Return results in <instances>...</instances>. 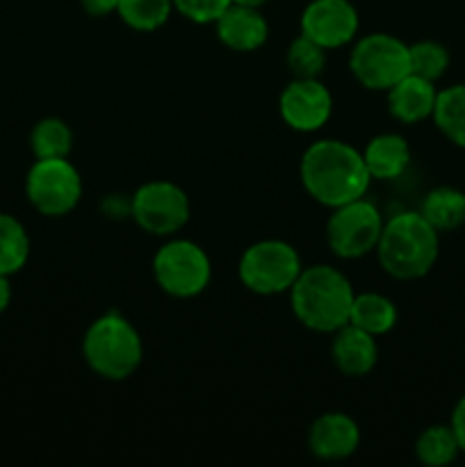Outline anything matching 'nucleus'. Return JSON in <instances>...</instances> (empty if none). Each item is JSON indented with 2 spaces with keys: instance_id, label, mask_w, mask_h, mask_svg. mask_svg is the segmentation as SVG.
<instances>
[{
  "instance_id": "14",
  "label": "nucleus",
  "mask_w": 465,
  "mask_h": 467,
  "mask_svg": "<svg viewBox=\"0 0 465 467\" xmlns=\"http://www.w3.org/2000/svg\"><path fill=\"white\" fill-rule=\"evenodd\" d=\"M217 39L235 53H253L269 39V23L255 7L232 5L214 21Z\"/></svg>"
},
{
  "instance_id": "7",
  "label": "nucleus",
  "mask_w": 465,
  "mask_h": 467,
  "mask_svg": "<svg viewBox=\"0 0 465 467\" xmlns=\"http://www.w3.org/2000/svg\"><path fill=\"white\" fill-rule=\"evenodd\" d=\"M349 71L365 89L388 91L410 73L408 44L388 32L360 36L349 53Z\"/></svg>"
},
{
  "instance_id": "31",
  "label": "nucleus",
  "mask_w": 465,
  "mask_h": 467,
  "mask_svg": "<svg viewBox=\"0 0 465 467\" xmlns=\"http://www.w3.org/2000/svg\"><path fill=\"white\" fill-rule=\"evenodd\" d=\"M269 0H232V5H242V7H255L263 9V5H267Z\"/></svg>"
},
{
  "instance_id": "25",
  "label": "nucleus",
  "mask_w": 465,
  "mask_h": 467,
  "mask_svg": "<svg viewBox=\"0 0 465 467\" xmlns=\"http://www.w3.org/2000/svg\"><path fill=\"white\" fill-rule=\"evenodd\" d=\"M408 62L413 76L438 82L450 68V50L440 41H415V44L408 46Z\"/></svg>"
},
{
  "instance_id": "22",
  "label": "nucleus",
  "mask_w": 465,
  "mask_h": 467,
  "mask_svg": "<svg viewBox=\"0 0 465 467\" xmlns=\"http://www.w3.org/2000/svg\"><path fill=\"white\" fill-rule=\"evenodd\" d=\"M30 258V235L12 214L0 213V274L12 276L21 272Z\"/></svg>"
},
{
  "instance_id": "21",
  "label": "nucleus",
  "mask_w": 465,
  "mask_h": 467,
  "mask_svg": "<svg viewBox=\"0 0 465 467\" xmlns=\"http://www.w3.org/2000/svg\"><path fill=\"white\" fill-rule=\"evenodd\" d=\"M460 454V445L450 424H431L415 441V456L427 467H445L454 463Z\"/></svg>"
},
{
  "instance_id": "23",
  "label": "nucleus",
  "mask_w": 465,
  "mask_h": 467,
  "mask_svg": "<svg viewBox=\"0 0 465 467\" xmlns=\"http://www.w3.org/2000/svg\"><path fill=\"white\" fill-rule=\"evenodd\" d=\"M30 149L36 160L68 158L73 149V130L59 117H46L32 128Z\"/></svg>"
},
{
  "instance_id": "10",
  "label": "nucleus",
  "mask_w": 465,
  "mask_h": 467,
  "mask_svg": "<svg viewBox=\"0 0 465 467\" xmlns=\"http://www.w3.org/2000/svg\"><path fill=\"white\" fill-rule=\"evenodd\" d=\"M191 214L190 196L181 185L169 181H150L137 187L130 199V217L144 233L171 237L187 226Z\"/></svg>"
},
{
  "instance_id": "6",
  "label": "nucleus",
  "mask_w": 465,
  "mask_h": 467,
  "mask_svg": "<svg viewBox=\"0 0 465 467\" xmlns=\"http://www.w3.org/2000/svg\"><path fill=\"white\" fill-rule=\"evenodd\" d=\"M301 265L299 254L290 242L260 240L246 246L240 255L237 276L249 292L258 296H276L290 292L299 278Z\"/></svg>"
},
{
  "instance_id": "20",
  "label": "nucleus",
  "mask_w": 465,
  "mask_h": 467,
  "mask_svg": "<svg viewBox=\"0 0 465 467\" xmlns=\"http://www.w3.org/2000/svg\"><path fill=\"white\" fill-rule=\"evenodd\" d=\"M431 119L451 144L465 149V85H451L438 91Z\"/></svg>"
},
{
  "instance_id": "13",
  "label": "nucleus",
  "mask_w": 465,
  "mask_h": 467,
  "mask_svg": "<svg viewBox=\"0 0 465 467\" xmlns=\"http://www.w3.org/2000/svg\"><path fill=\"white\" fill-rule=\"evenodd\" d=\"M358 447V422L340 410L319 415L308 431V450L319 461H345L354 456Z\"/></svg>"
},
{
  "instance_id": "16",
  "label": "nucleus",
  "mask_w": 465,
  "mask_h": 467,
  "mask_svg": "<svg viewBox=\"0 0 465 467\" xmlns=\"http://www.w3.org/2000/svg\"><path fill=\"white\" fill-rule=\"evenodd\" d=\"M388 94V112L397 119V121L413 126V123H422L433 117L436 109L438 89L436 82L424 80V78L408 76L401 78L397 85H392Z\"/></svg>"
},
{
  "instance_id": "30",
  "label": "nucleus",
  "mask_w": 465,
  "mask_h": 467,
  "mask_svg": "<svg viewBox=\"0 0 465 467\" xmlns=\"http://www.w3.org/2000/svg\"><path fill=\"white\" fill-rule=\"evenodd\" d=\"M12 304V285H9V276L0 274V315L9 308Z\"/></svg>"
},
{
  "instance_id": "17",
  "label": "nucleus",
  "mask_w": 465,
  "mask_h": 467,
  "mask_svg": "<svg viewBox=\"0 0 465 467\" xmlns=\"http://www.w3.org/2000/svg\"><path fill=\"white\" fill-rule=\"evenodd\" d=\"M363 160L372 181H397L410 164V146L397 132H381L367 141Z\"/></svg>"
},
{
  "instance_id": "26",
  "label": "nucleus",
  "mask_w": 465,
  "mask_h": 467,
  "mask_svg": "<svg viewBox=\"0 0 465 467\" xmlns=\"http://www.w3.org/2000/svg\"><path fill=\"white\" fill-rule=\"evenodd\" d=\"M285 62L294 78H319L326 68V48L310 36L299 35L287 48Z\"/></svg>"
},
{
  "instance_id": "11",
  "label": "nucleus",
  "mask_w": 465,
  "mask_h": 467,
  "mask_svg": "<svg viewBox=\"0 0 465 467\" xmlns=\"http://www.w3.org/2000/svg\"><path fill=\"white\" fill-rule=\"evenodd\" d=\"M278 114L296 132H317L333 114V96L319 78H292L278 96Z\"/></svg>"
},
{
  "instance_id": "28",
  "label": "nucleus",
  "mask_w": 465,
  "mask_h": 467,
  "mask_svg": "<svg viewBox=\"0 0 465 467\" xmlns=\"http://www.w3.org/2000/svg\"><path fill=\"white\" fill-rule=\"evenodd\" d=\"M450 427L454 429L456 441H459V445H460V451H465V395L456 401L454 410H451Z\"/></svg>"
},
{
  "instance_id": "29",
  "label": "nucleus",
  "mask_w": 465,
  "mask_h": 467,
  "mask_svg": "<svg viewBox=\"0 0 465 467\" xmlns=\"http://www.w3.org/2000/svg\"><path fill=\"white\" fill-rule=\"evenodd\" d=\"M82 9H85L89 16H109V14H117L119 0H80Z\"/></svg>"
},
{
  "instance_id": "5",
  "label": "nucleus",
  "mask_w": 465,
  "mask_h": 467,
  "mask_svg": "<svg viewBox=\"0 0 465 467\" xmlns=\"http://www.w3.org/2000/svg\"><path fill=\"white\" fill-rule=\"evenodd\" d=\"M153 278L164 295L173 299H194L212 281V263L196 242L176 237L164 242L153 255Z\"/></svg>"
},
{
  "instance_id": "3",
  "label": "nucleus",
  "mask_w": 465,
  "mask_h": 467,
  "mask_svg": "<svg viewBox=\"0 0 465 467\" xmlns=\"http://www.w3.org/2000/svg\"><path fill=\"white\" fill-rule=\"evenodd\" d=\"M440 254V233L422 217V213L406 210L383 223L378 237V265L397 281H418L436 265Z\"/></svg>"
},
{
  "instance_id": "2",
  "label": "nucleus",
  "mask_w": 465,
  "mask_h": 467,
  "mask_svg": "<svg viewBox=\"0 0 465 467\" xmlns=\"http://www.w3.org/2000/svg\"><path fill=\"white\" fill-rule=\"evenodd\" d=\"M287 295L296 322L308 331L336 333L349 324L356 292L349 278L331 265H310L301 269Z\"/></svg>"
},
{
  "instance_id": "4",
  "label": "nucleus",
  "mask_w": 465,
  "mask_h": 467,
  "mask_svg": "<svg viewBox=\"0 0 465 467\" xmlns=\"http://www.w3.org/2000/svg\"><path fill=\"white\" fill-rule=\"evenodd\" d=\"M82 358L105 381H126L144 360V342L130 319L119 313H105L87 328Z\"/></svg>"
},
{
  "instance_id": "15",
  "label": "nucleus",
  "mask_w": 465,
  "mask_h": 467,
  "mask_svg": "<svg viewBox=\"0 0 465 467\" xmlns=\"http://www.w3.org/2000/svg\"><path fill=\"white\" fill-rule=\"evenodd\" d=\"M378 337L360 331L354 324H345L333 333L331 342V358L337 372L345 377L360 379L367 377L378 363Z\"/></svg>"
},
{
  "instance_id": "18",
  "label": "nucleus",
  "mask_w": 465,
  "mask_h": 467,
  "mask_svg": "<svg viewBox=\"0 0 465 467\" xmlns=\"http://www.w3.org/2000/svg\"><path fill=\"white\" fill-rule=\"evenodd\" d=\"M397 319H399L397 306L386 295L360 292V295L354 296L349 324L358 327L360 331L369 333L374 337H381L397 327Z\"/></svg>"
},
{
  "instance_id": "8",
  "label": "nucleus",
  "mask_w": 465,
  "mask_h": 467,
  "mask_svg": "<svg viewBox=\"0 0 465 467\" xmlns=\"http://www.w3.org/2000/svg\"><path fill=\"white\" fill-rule=\"evenodd\" d=\"M383 223H386L383 214L365 196L331 208L326 231H324L328 249L342 260L363 258L377 251Z\"/></svg>"
},
{
  "instance_id": "1",
  "label": "nucleus",
  "mask_w": 465,
  "mask_h": 467,
  "mask_svg": "<svg viewBox=\"0 0 465 467\" xmlns=\"http://www.w3.org/2000/svg\"><path fill=\"white\" fill-rule=\"evenodd\" d=\"M299 178L305 194L324 208L360 199L372 182L363 153L342 140L313 141L301 155Z\"/></svg>"
},
{
  "instance_id": "27",
  "label": "nucleus",
  "mask_w": 465,
  "mask_h": 467,
  "mask_svg": "<svg viewBox=\"0 0 465 467\" xmlns=\"http://www.w3.org/2000/svg\"><path fill=\"white\" fill-rule=\"evenodd\" d=\"M232 0H173V12L185 16L187 21L208 26L214 23L228 7Z\"/></svg>"
},
{
  "instance_id": "24",
  "label": "nucleus",
  "mask_w": 465,
  "mask_h": 467,
  "mask_svg": "<svg viewBox=\"0 0 465 467\" xmlns=\"http://www.w3.org/2000/svg\"><path fill=\"white\" fill-rule=\"evenodd\" d=\"M173 0H119L117 14L130 30L155 32L169 21Z\"/></svg>"
},
{
  "instance_id": "9",
  "label": "nucleus",
  "mask_w": 465,
  "mask_h": 467,
  "mask_svg": "<svg viewBox=\"0 0 465 467\" xmlns=\"http://www.w3.org/2000/svg\"><path fill=\"white\" fill-rule=\"evenodd\" d=\"M26 196L44 217H67L82 199L80 171L68 158L35 160L26 176Z\"/></svg>"
},
{
  "instance_id": "12",
  "label": "nucleus",
  "mask_w": 465,
  "mask_h": 467,
  "mask_svg": "<svg viewBox=\"0 0 465 467\" xmlns=\"http://www.w3.org/2000/svg\"><path fill=\"white\" fill-rule=\"evenodd\" d=\"M301 35L326 50L342 48L358 35L360 16L351 0H310L301 12Z\"/></svg>"
},
{
  "instance_id": "19",
  "label": "nucleus",
  "mask_w": 465,
  "mask_h": 467,
  "mask_svg": "<svg viewBox=\"0 0 465 467\" xmlns=\"http://www.w3.org/2000/svg\"><path fill=\"white\" fill-rule=\"evenodd\" d=\"M419 213L438 233L456 231L465 223V192L450 185L436 187L424 196Z\"/></svg>"
}]
</instances>
